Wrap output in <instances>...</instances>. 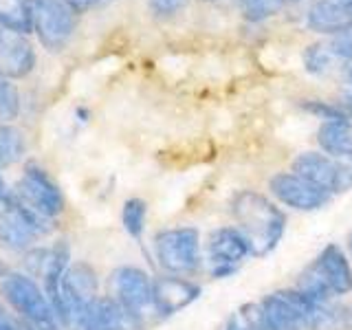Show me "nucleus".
Wrapping results in <instances>:
<instances>
[{"label":"nucleus","instance_id":"1","mask_svg":"<svg viewBox=\"0 0 352 330\" xmlns=\"http://www.w3.org/2000/svg\"><path fill=\"white\" fill-rule=\"evenodd\" d=\"M231 216L247 240L251 258H267L286 234V214L260 192L240 190L231 198Z\"/></svg>","mask_w":352,"mask_h":330},{"label":"nucleus","instance_id":"2","mask_svg":"<svg viewBox=\"0 0 352 330\" xmlns=\"http://www.w3.org/2000/svg\"><path fill=\"white\" fill-rule=\"evenodd\" d=\"M154 256L165 273L190 278L203 267V242L196 227L163 229L154 238Z\"/></svg>","mask_w":352,"mask_h":330},{"label":"nucleus","instance_id":"3","mask_svg":"<svg viewBox=\"0 0 352 330\" xmlns=\"http://www.w3.org/2000/svg\"><path fill=\"white\" fill-rule=\"evenodd\" d=\"M110 289L119 306L130 315L137 328L161 319L154 302V280L137 267H121L110 278Z\"/></svg>","mask_w":352,"mask_h":330},{"label":"nucleus","instance_id":"4","mask_svg":"<svg viewBox=\"0 0 352 330\" xmlns=\"http://www.w3.org/2000/svg\"><path fill=\"white\" fill-rule=\"evenodd\" d=\"M97 273L88 264H69V269L62 275L58 295L53 300L55 315H58L62 326L71 328L77 322V317L97 300Z\"/></svg>","mask_w":352,"mask_h":330},{"label":"nucleus","instance_id":"5","mask_svg":"<svg viewBox=\"0 0 352 330\" xmlns=\"http://www.w3.org/2000/svg\"><path fill=\"white\" fill-rule=\"evenodd\" d=\"M291 172L333 196L352 190V159L330 157L326 152H302L295 157Z\"/></svg>","mask_w":352,"mask_h":330},{"label":"nucleus","instance_id":"6","mask_svg":"<svg viewBox=\"0 0 352 330\" xmlns=\"http://www.w3.org/2000/svg\"><path fill=\"white\" fill-rule=\"evenodd\" d=\"M0 286H3V293L9 304L25 317V322L51 328L60 326V319L55 315L51 300L31 278L20 273H7Z\"/></svg>","mask_w":352,"mask_h":330},{"label":"nucleus","instance_id":"7","mask_svg":"<svg viewBox=\"0 0 352 330\" xmlns=\"http://www.w3.org/2000/svg\"><path fill=\"white\" fill-rule=\"evenodd\" d=\"M247 258H251V249L236 225L218 227L209 234L205 245V264L212 278H229L245 264Z\"/></svg>","mask_w":352,"mask_h":330},{"label":"nucleus","instance_id":"8","mask_svg":"<svg viewBox=\"0 0 352 330\" xmlns=\"http://www.w3.org/2000/svg\"><path fill=\"white\" fill-rule=\"evenodd\" d=\"M11 201L29 207L31 212L40 214L47 220L64 212V196L60 192V187L49 179L47 172L40 170L33 163L25 168V174L18 181Z\"/></svg>","mask_w":352,"mask_h":330},{"label":"nucleus","instance_id":"9","mask_svg":"<svg viewBox=\"0 0 352 330\" xmlns=\"http://www.w3.org/2000/svg\"><path fill=\"white\" fill-rule=\"evenodd\" d=\"M75 11L66 0H33V31L49 51H60L75 33Z\"/></svg>","mask_w":352,"mask_h":330},{"label":"nucleus","instance_id":"10","mask_svg":"<svg viewBox=\"0 0 352 330\" xmlns=\"http://www.w3.org/2000/svg\"><path fill=\"white\" fill-rule=\"evenodd\" d=\"M49 231V220L16 201L0 209V242L14 251H27Z\"/></svg>","mask_w":352,"mask_h":330},{"label":"nucleus","instance_id":"11","mask_svg":"<svg viewBox=\"0 0 352 330\" xmlns=\"http://www.w3.org/2000/svg\"><path fill=\"white\" fill-rule=\"evenodd\" d=\"M269 192L280 205L295 212H319L333 201V194L295 172H275L269 179Z\"/></svg>","mask_w":352,"mask_h":330},{"label":"nucleus","instance_id":"12","mask_svg":"<svg viewBox=\"0 0 352 330\" xmlns=\"http://www.w3.org/2000/svg\"><path fill=\"white\" fill-rule=\"evenodd\" d=\"M201 284L183 278V275L165 273L154 278V302L161 317H170L174 313H181L183 308L194 304L201 297Z\"/></svg>","mask_w":352,"mask_h":330},{"label":"nucleus","instance_id":"13","mask_svg":"<svg viewBox=\"0 0 352 330\" xmlns=\"http://www.w3.org/2000/svg\"><path fill=\"white\" fill-rule=\"evenodd\" d=\"M33 66H36V53L27 36L0 27V73L9 80H18L29 75Z\"/></svg>","mask_w":352,"mask_h":330},{"label":"nucleus","instance_id":"14","mask_svg":"<svg viewBox=\"0 0 352 330\" xmlns=\"http://www.w3.org/2000/svg\"><path fill=\"white\" fill-rule=\"evenodd\" d=\"M135 322L119 306L115 297H97V300L77 317L71 330H135Z\"/></svg>","mask_w":352,"mask_h":330},{"label":"nucleus","instance_id":"15","mask_svg":"<svg viewBox=\"0 0 352 330\" xmlns=\"http://www.w3.org/2000/svg\"><path fill=\"white\" fill-rule=\"evenodd\" d=\"M313 267L322 275L328 289L335 297H344L352 293V264L346 256V251L335 242L326 245L319 256L313 260Z\"/></svg>","mask_w":352,"mask_h":330},{"label":"nucleus","instance_id":"16","mask_svg":"<svg viewBox=\"0 0 352 330\" xmlns=\"http://www.w3.org/2000/svg\"><path fill=\"white\" fill-rule=\"evenodd\" d=\"M306 22L313 31L335 38L352 29V0H315Z\"/></svg>","mask_w":352,"mask_h":330},{"label":"nucleus","instance_id":"17","mask_svg":"<svg viewBox=\"0 0 352 330\" xmlns=\"http://www.w3.org/2000/svg\"><path fill=\"white\" fill-rule=\"evenodd\" d=\"M317 143L330 157L352 159V119L322 121L317 130Z\"/></svg>","mask_w":352,"mask_h":330},{"label":"nucleus","instance_id":"18","mask_svg":"<svg viewBox=\"0 0 352 330\" xmlns=\"http://www.w3.org/2000/svg\"><path fill=\"white\" fill-rule=\"evenodd\" d=\"M0 27L29 36L33 31V0H0Z\"/></svg>","mask_w":352,"mask_h":330},{"label":"nucleus","instance_id":"19","mask_svg":"<svg viewBox=\"0 0 352 330\" xmlns=\"http://www.w3.org/2000/svg\"><path fill=\"white\" fill-rule=\"evenodd\" d=\"M295 289L304 293L308 300H313L315 304H322V306H328L333 304V291L328 289V284L324 282L322 275L317 273V269L313 264H308V267L300 273V278H297V284Z\"/></svg>","mask_w":352,"mask_h":330},{"label":"nucleus","instance_id":"20","mask_svg":"<svg viewBox=\"0 0 352 330\" xmlns=\"http://www.w3.org/2000/svg\"><path fill=\"white\" fill-rule=\"evenodd\" d=\"M25 154V137L14 126H0V170L9 168Z\"/></svg>","mask_w":352,"mask_h":330},{"label":"nucleus","instance_id":"21","mask_svg":"<svg viewBox=\"0 0 352 330\" xmlns=\"http://www.w3.org/2000/svg\"><path fill=\"white\" fill-rule=\"evenodd\" d=\"M146 216H148V205L141 198H128L121 209V223L124 229L132 238H141L143 229H146Z\"/></svg>","mask_w":352,"mask_h":330},{"label":"nucleus","instance_id":"22","mask_svg":"<svg viewBox=\"0 0 352 330\" xmlns=\"http://www.w3.org/2000/svg\"><path fill=\"white\" fill-rule=\"evenodd\" d=\"M304 69L311 75H326L333 66L335 55L330 51L328 44H311L304 51Z\"/></svg>","mask_w":352,"mask_h":330},{"label":"nucleus","instance_id":"23","mask_svg":"<svg viewBox=\"0 0 352 330\" xmlns=\"http://www.w3.org/2000/svg\"><path fill=\"white\" fill-rule=\"evenodd\" d=\"M286 0H240V11L249 22H262L280 14Z\"/></svg>","mask_w":352,"mask_h":330},{"label":"nucleus","instance_id":"24","mask_svg":"<svg viewBox=\"0 0 352 330\" xmlns=\"http://www.w3.org/2000/svg\"><path fill=\"white\" fill-rule=\"evenodd\" d=\"M20 113V97L18 91L11 86L9 77L0 73V117L14 119Z\"/></svg>","mask_w":352,"mask_h":330},{"label":"nucleus","instance_id":"25","mask_svg":"<svg viewBox=\"0 0 352 330\" xmlns=\"http://www.w3.org/2000/svg\"><path fill=\"white\" fill-rule=\"evenodd\" d=\"M304 110H308L311 115L315 117H322L324 121H339V119H352L344 106H335V104H328V102H317V99H308V102L302 104Z\"/></svg>","mask_w":352,"mask_h":330},{"label":"nucleus","instance_id":"26","mask_svg":"<svg viewBox=\"0 0 352 330\" xmlns=\"http://www.w3.org/2000/svg\"><path fill=\"white\" fill-rule=\"evenodd\" d=\"M330 51H333L335 58H341L346 62H352V29L339 33L333 40H330Z\"/></svg>","mask_w":352,"mask_h":330},{"label":"nucleus","instance_id":"27","mask_svg":"<svg viewBox=\"0 0 352 330\" xmlns=\"http://www.w3.org/2000/svg\"><path fill=\"white\" fill-rule=\"evenodd\" d=\"M187 5V0H150L152 14H157L161 18H170Z\"/></svg>","mask_w":352,"mask_h":330},{"label":"nucleus","instance_id":"28","mask_svg":"<svg viewBox=\"0 0 352 330\" xmlns=\"http://www.w3.org/2000/svg\"><path fill=\"white\" fill-rule=\"evenodd\" d=\"M110 0H66V5H69L75 14H80V11H86V9H93V7H99V5H106Z\"/></svg>","mask_w":352,"mask_h":330},{"label":"nucleus","instance_id":"29","mask_svg":"<svg viewBox=\"0 0 352 330\" xmlns=\"http://www.w3.org/2000/svg\"><path fill=\"white\" fill-rule=\"evenodd\" d=\"M0 330H22L14 319H11L7 313H5V308L0 306Z\"/></svg>","mask_w":352,"mask_h":330},{"label":"nucleus","instance_id":"30","mask_svg":"<svg viewBox=\"0 0 352 330\" xmlns=\"http://www.w3.org/2000/svg\"><path fill=\"white\" fill-rule=\"evenodd\" d=\"M341 106H344V110L352 117V91L344 95V102H341Z\"/></svg>","mask_w":352,"mask_h":330},{"label":"nucleus","instance_id":"31","mask_svg":"<svg viewBox=\"0 0 352 330\" xmlns=\"http://www.w3.org/2000/svg\"><path fill=\"white\" fill-rule=\"evenodd\" d=\"M22 330H58V328H51V326H38V324H29V322H25V326H22Z\"/></svg>","mask_w":352,"mask_h":330},{"label":"nucleus","instance_id":"32","mask_svg":"<svg viewBox=\"0 0 352 330\" xmlns=\"http://www.w3.org/2000/svg\"><path fill=\"white\" fill-rule=\"evenodd\" d=\"M7 201V185H5V179L0 176V203Z\"/></svg>","mask_w":352,"mask_h":330},{"label":"nucleus","instance_id":"33","mask_svg":"<svg viewBox=\"0 0 352 330\" xmlns=\"http://www.w3.org/2000/svg\"><path fill=\"white\" fill-rule=\"evenodd\" d=\"M346 82L352 86V62H348V66H346Z\"/></svg>","mask_w":352,"mask_h":330},{"label":"nucleus","instance_id":"34","mask_svg":"<svg viewBox=\"0 0 352 330\" xmlns=\"http://www.w3.org/2000/svg\"><path fill=\"white\" fill-rule=\"evenodd\" d=\"M7 275V271H5V267H3V262H0V278H5Z\"/></svg>","mask_w":352,"mask_h":330},{"label":"nucleus","instance_id":"35","mask_svg":"<svg viewBox=\"0 0 352 330\" xmlns=\"http://www.w3.org/2000/svg\"><path fill=\"white\" fill-rule=\"evenodd\" d=\"M348 247H350V253H352V234H350V238H348Z\"/></svg>","mask_w":352,"mask_h":330},{"label":"nucleus","instance_id":"36","mask_svg":"<svg viewBox=\"0 0 352 330\" xmlns=\"http://www.w3.org/2000/svg\"><path fill=\"white\" fill-rule=\"evenodd\" d=\"M289 3H302V0H286V5H289Z\"/></svg>","mask_w":352,"mask_h":330},{"label":"nucleus","instance_id":"37","mask_svg":"<svg viewBox=\"0 0 352 330\" xmlns=\"http://www.w3.org/2000/svg\"><path fill=\"white\" fill-rule=\"evenodd\" d=\"M203 3H216V0H203Z\"/></svg>","mask_w":352,"mask_h":330}]
</instances>
